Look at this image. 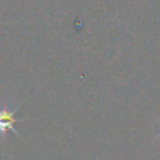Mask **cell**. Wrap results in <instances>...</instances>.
<instances>
[{
	"label": "cell",
	"mask_w": 160,
	"mask_h": 160,
	"mask_svg": "<svg viewBox=\"0 0 160 160\" xmlns=\"http://www.w3.org/2000/svg\"><path fill=\"white\" fill-rule=\"evenodd\" d=\"M19 108H20V105L16 106L15 109L10 110V109L5 105L2 109H0V134H1L2 138L6 135V131H8V130H11L15 135H18L19 138H21L20 134H19V131H18V130L15 129V126H14V124H15L18 120H20V119H16V118H15V112H16V110H18Z\"/></svg>",
	"instance_id": "cell-1"
}]
</instances>
